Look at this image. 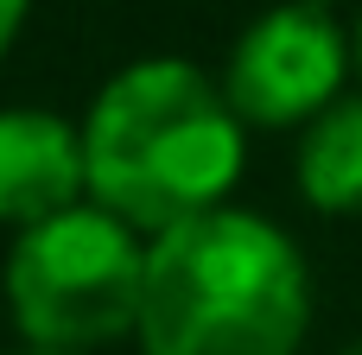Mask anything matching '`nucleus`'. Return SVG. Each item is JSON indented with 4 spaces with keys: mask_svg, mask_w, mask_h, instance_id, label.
Masks as SVG:
<instances>
[{
    "mask_svg": "<svg viewBox=\"0 0 362 355\" xmlns=\"http://www.w3.org/2000/svg\"><path fill=\"white\" fill-rule=\"evenodd\" d=\"M25 355H76V349H25Z\"/></svg>",
    "mask_w": 362,
    "mask_h": 355,
    "instance_id": "9",
    "label": "nucleus"
},
{
    "mask_svg": "<svg viewBox=\"0 0 362 355\" xmlns=\"http://www.w3.org/2000/svg\"><path fill=\"white\" fill-rule=\"evenodd\" d=\"M140 229L102 203H70L19 229L6 254V311L32 349H102L140 318Z\"/></svg>",
    "mask_w": 362,
    "mask_h": 355,
    "instance_id": "3",
    "label": "nucleus"
},
{
    "mask_svg": "<svg viewBox=\"0 0 362 355\" xmlns=\"http://www.w3.org/2000/svg\"><path fill=\"white\" fill-rule=\"evenodd\" d=\"M350 70V38L325 0H280L267 6L229 51L223 95L242 127H305Z\"/></svg>",
    "mask_w": 362,
    "mask_h": 355,
    "instance_id": "4",
    "label": "nucleus"
},
{
    "mask_svg": "<svg viewBox=\"0 0 362 355\" xmlns=\"http://www.w3.org/2000/svg\"><path fill=\"white\" fill-rule=\"evenodd\" d=\"M337 355H362V343H350V349H337Z\"/></svg>",
    "mask_w": 362,
    "mask_h": 355,
    "instance_id": "10",
    "label": "nucleus"
},
{
    "mask_svg": "<svg viewBox=\"0 0 362 355\" xmlns=\"http://www.w3.org/2000/svg\"><path fill=\"white\" fill-rule=\"evenodd\" d=\"M83 197V133L51 108H0V222L32 229Z\"/></svg>",
    "mask_w": 362,
    "mask_h": 355,
    "instance_id": "5",
    "label": "nucleus"
},
{
    "mask_svg": "<svg viewBox=\"0 0 362 355\" xmlns=\"http://www.w3.org/2000/svg\"><path fill=\"white\" fill-rule=\"evenodd\" d=\"M305 324V260L267 216L216 203L153 235L134 318L146 355H299Z\"/></svg>",
    "mask_w": 362,
    "mask_h": 355,
    "instance_id": "2",
    "label": "nucleus"
},
{
    "mask_svg": "<svg viewBox=\"0 0 362 355\" xmlns=\"http://www.w3.org/2000/svg\"><path fill=\"white\" fill-rule=\"evenodd\" d=\"M350 57H356V70H362V19H356V44H350Z\"/></svg>",
    "mask_w": 362,
    "mask_h": 355,
    "instance_id": "8",
    "label": "nucleus"
},
{
    "mask_svg": "<svg viewBox=\"0 0 362 355\" xmlns=\"http://www.w3.org/2000/svg\"><path fill=\"white\" fill-rule=\"evenodd\" d=\"M76 133L89 203H102L140 235L216 210L235 191L248 152L242 114L185 57H140L108 76Z\"/></svg>",
    "mask_w": 362,
    "mask_h": 355,
    "instance_id": "1",
    "label": "nucleus"
},
{
    "mask_svg": "<svg viewBox=\"0 0 362 355\" xmlns=\"http://www.w3.org/2000/svg\"><path fill=\"white\" fill-rule=\"evenodd\" d=\"M25 6H32V0H0V57L13 51V38H19V25H25Z\"/></svg>",
    "mask_w": 362,
    "mask_h": 355,
    "instance_id": "7",
    "label": "nucleus"
},
{
    "mask_svg": "<svg viewBox=\"0 0 362 355\" xmlns=\"http://www.w3.org/2000/svg\"><path fill=\"white\" fill-rule=\"evenodd\" d=\"M293 178L318 216H362V95H331L305 121Z\"/></svg>",
    "mask_w": 362,
    "mask_h": 355,
    "instance_id": "6",
    "label": "nucleus"
}]
</instances>
